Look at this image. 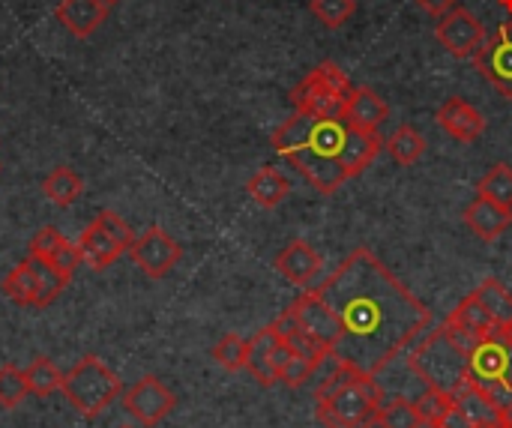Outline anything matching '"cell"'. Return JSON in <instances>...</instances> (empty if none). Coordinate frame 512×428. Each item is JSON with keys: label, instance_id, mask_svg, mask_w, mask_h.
<instances>
[{"label": "cell", "instance_id": "603a6c76", "mask_svg": "<svg viewBox=\"0 0 512 428\" xmlns=\"http://www.w3.org/2000/svg\"><path fill=\"white\" fill-rule=\"evenodd\" d=\"M246 192L252 195V201H255V204H261V207L273 210V207H279V204L291 195V183H288V177H285L282 171H276V168L264 165V168H258V171L249 177Z\"/></svg>", "mask_w": 512, "mask_h": 428}, {"label": "cell", "instance_id": "7dc6e473", "mask_svg": "<svg viewBox=\"0 0 512 428\" xmlns=\"http://www.w3.org/2000/svg\"><path fill=\"white\" fill-rule=\"evenodd\" d=\"M507 399H512V390H510V396H507Z\"/></svg>", "mask_w": 512, "mask_h": 428}, {"label": "cell", "instance_id": "c3c4849f", "mask_svg": "<svg viewBox=\"0 0 512 428\" xmlns=\"http://www.w3.org/2000/svg\"><path fill=\"white\" fill-rule=\"evenodd\" d=\"M120 428H132V426H120Z\"/></svg>", "mask_w": 512, "mask_h": 428}, {"label": "cell", "instance_id": "7c38bea8", "mask_svg": "<svg viewBox=\"0 0 512 428\" xmlns=\"http://www.w3.org/2000/svg\"><path fill=\"white\" fill-rule=\"evenodd\" d=\"M288 345L279 339L276 327L267 324L264 330H258L252 339H249V354H246V369L249 375L261 384V387H273L279 384V372H282V363L288 357Z\"/></svg>", "mask_w": 512, "mask_h": 428}, {"label": "cell", "instance_id": "44dd1931", "mask_svg": "<svg viewBox=\"0 0 512 428\" xmlns=\"http://www.w3.org/2000/svg\"><path fill=\"white\" fill-rule=\"evenodd\" d=\"M384 150V138L378 132H363V129H351L348 126V138H345V153H342V165L348 171V177H360L375 156Z\"/></svg>", "mask_w": 512, "mask_h": 428}, {"label": "cell", "instance_id": "4fadbf2b", "mask_svg": "<svg viewBox=\"0 0 512 428\" xmlns=\"http://www.w3.org/2000/svg\"><path fill=\"white\" fill-rule=\"evenodd\" d=\"M291 312L297 315V321H300V327L312 336V339H318L324 348H336V342H339V336H342V327H339V318L333 315V309L324 303V297L315 291V288H306V294L291 306Z\"/></svg>", "mask_w": 512, "mask_h": 428}, {"label": "cell", "instance_id": "bcb514c9", "mask_svg": "<svg viewBox=\"0 0 512 428\" xmlns=\"http://www.w3.org/2000/svg\"><path fill=\"white\" fill-rule=\"evenodd\" d=\"M105 6H114V3H120V0H102Z\"/></svg>", "mask_w": 512, "mask_h": 428}, {"label": "cell", "instance_id": "5bb4252c", "mask_svg": "<svg viewBox=\"0 0 512 428\" xmlns=\"http://www.w3.org/2000/svg\"><path fill=\"white\" fill-rule=\"evenodd\" d=\"M435 120H438V126H441L450 138H456V141H462V144H474V141L486 132L483 114H480L468 99H462V96H450V99L435 111Z\"/></svg>", "mask_w": 512, "mask_h": 428}, {"label": "cell", "instance_id": "d6a6232c", "mask_svg": "<svg viewBox=\"0 0 512 428\" xmlns=\"http://www.w3.org/2000/svg\"><path fill=\"white\" fill-rule=\"evenodd\" d=\"M480 195H486L489 201L501 204V207H510L512 210V168L507 162H498L489 168V174L480 180L477 186Z\"/></svg>", "mask_w": 512, "mask_h": 428}, {"label": "cell", "instance_id": "f546056e", "mask_svg": "<svg viewBox=\"0 0 512 428\" xmlns=\"http://www.w3.org/2000/svg\"><path fill=\"white\" fill-rule=\"evenodd\" d=\"M414 408H417V414H420V423H423V426L441 428L444 426V420L453 414L456 399H453V393H447V390L426 387V393L414 402Z\"/></svg>", "mask_w": 512, "mask_h": 428}, {"label": "cell", "instance_id": "d6986e66", "mask_svg": "<svg viewBox=\"0 0 512 428\" xmlns=\"http://www.w3.org/2000/svg\"><path fill=\"white\" fill-rule=\"evenodd\" d=\"M465 225L486 243H495L512 225V210L489 201L486 195H477L465 210Z\"/></svg>", "mask_w": 512, "mask_h": 428}, {"label": "cell", "instance_id": "9a60e30c", "mask_svg": "<svg viewBox=\"0 0 512 428\" xmlns=\"http://www.w3.org/2000/svg\"><path fill=\"white\" fill-rule=\"evenodd\" d=\"M54 18L60 21V27L78 39L93 36L105 18H108V6L102 0H60L54 6Z\"/></svg>", "mask_w": 512, "mask_h": 428}, {"label": "cell", "instance_id": "7a4b0ae2", "mask_svg": "<svg viewBox=\"0 0 512 428\" xmlns=\"http://www.w3.org/2000/svg\"><path fill=\"white\" fill-rule=\"evenodd\" d=\"M345 138V120H321L297 111L273 132V150L288 159L321 195H333L345 180H351L342 165Z\"/></svg>", "mask_w": 512, "mask_h": 428}, {"label": "cell", "instance_id": "2e32d148", "mask_svg": "<svg viewBox=\"0 0 512 428\" xmlns=\"http://www.w3.org/2000/svg\"><path fill=\"white\" fill-rule=\"evenodd\" d=\"M78 249H81V261H84L90 270H96V273L108 270V267L126 252V246L117 243V240L111 237V231H108L99 219H93V222L81 231Z\"/></svg>", "mask_w": 512, "mask_h": 428}, {"label": "cell", "instance_id": "7bdbcfd3", "mask_svg": "<svg viewBox=\"0 0 512 428\" xmlns=\"http://www.w3.org/2000/svg\"><path fill=\"white\" fill-rule=\"evenodd\" d=\"M501 423H504V428H512V399L501 402Z\"/></svg>", "mask_w": 512, "mask_h": 428}, {"label": "cell", "instance_id": "b9f144b4", "mask_svg": "<svg viewBox=\"0 0 512 428\" xmlns=\"http://www.w3.org/2000/svg\"><path fill=\"white\" fill-rule=\"evenodd\" d=\"M441 428H477V426H474V423H471V420H468V417L462 414V408L456 405V408H453V414H450V417L444 420V426H441Z\"/></svg>", "mask_w": 512, "mask_h": 428}, {"label": "cell", "instance_id": "ffe728a7", "mask_svg": "<svg viewBox=\"0 0 512 428\" xmlns=\"http://www.w3.org/2000/svg\"><path fill=\"white\" fill-rule=\"evenodd\" d=\"M456 405L462 408V414L474 423V426H501V399L492 396L489 390H480L477 384L465 381L456 393H453Z\"/></svg>", "mask_w": 512, "mask_h": 428}, {"label": "cell", "instance_id": "cb8c5ba5", "mask_svg": "<svg viewBox=\"0 0 512 428\" xmlns=\"http://www.w3.org/2000/svg\"><path fill=\"white\" fill-rule=\"evenodd\" d=\"M273 327H276L279 339L288 345V351H294V354L312 357V360H318V363L330 354V348H324L318 339H312V336L300 327V321H297V315H294L291 309H285V312L273 321Z\"/></svg>", "mask_w": 512, "mask_h": 428}, {"label": "cell", "instance_id": "f35d334b", "mask_svg": "<svg viewBox=\"0 0 512 428\" xmlns=\"http://www.w3.org/2000/svg\"><path fill=\"white\" fill-rule=\"evenodd\" d=\"M60 240H63V234L57 231V228H39L36 234H33V240H30V258H36V261H48L51 255H54V249L60 246Z\"/></svg>", "mask_w": 512, "mask_h": 428}, {"label": "cell", "instance_id": "6da1fadb", "mask_svg": "<svg viewBox=\"0 0 512 428\" xmlns=\"http://www.w3.org/2000/svg\"><path fill=\"white\" fill-rule=\"evenodd\" d=\"M339 318L342 336L333 354L357 375L375 378L411 348L432 324V312L420 303L366 246L354 249L315 288Z\"/></svg>", "mask_w": 512, "mask_h": 428}, {"label": "cell", "instance_id": "4dcf8cb0", "mask_svg": "<svg viewBox=\"0 0 512 428\" xmlns=\"http://www.w3.org/2000/svg\"><path fill=\"white\" fill-rule=\"evenodd\" d=\"M30 264H33V273H36V303H33V309H45V306H51L60 297V291L69 285V279L63 273H57L48 261L30 258Z\"/></svg>", "mask_w": 512, "mask_h": 428}, {"label": "cell", "instance_id": "52a82bcc", "mask_svg": "<svg viewBox=\"0 0 512 428\" xmlns=\"http://www.w3.org/2000/svg\"><path fill=\"white\" fill-rule=\"evenodd\" d=\"M468 381L480 390H489L501 402L512 390V345L498 333L477 342V348L468 357Z\"/></svg>", "mask_w": 512, "mask_h": 428}, {"label": "cell", "instance_id": "d4e9b609", "mask_svg": "<svg viewBox=\"0 0 512 428\" xmlns=\"http://www.w3.org/2000/svg\"><path fill=\"white\" fill-rule=\"evenodd\" d=\"M42 192H45V198L54 201L57 207H69V204H75V201L81 198L84 180H81L72 168L57 165V168L42 180Z\"/></svg>", "mask_w": 512, "mask_h": 428}, {"label": "cell", "instance_id": "f6af8a7d", "mask_svg": "<svg viewBox=\"0 0 512 428\" xmlns=\"http://www.w3.org/2000/svg\"><path fill=\"white\" fill-rule=\"evenodd\" d=\"M498 3H501V6H504L507 12H512V0H498Z\"/></svg>", "mask_w": 512, "mask_h": 428}, {"label": "cell", "instance_id": "ee69618b", "mask_svg": "<svg viewBox=\"0 0 512 428\" xmlns=\"http://www.w3.org/2000/svg\"><path fill=\"white\" fill-rule=\"evenodd\" d=\"M501 336H504V339H507V342H510V345H512V324H510V327H507V330H501Z\"/></svg>", "mask_w": 512, "mask_h": 428}, {"label": "cell", "instance_id": "e0dca14e", "mask_svg": "<svg viewBox=\"0 0 512 428\" xmlns=\"http://www.w3.org/2000/svg\"><path fill=\"white\" fill-rule=\"evenodd\" d=\"M276 270L297 288H309L312 279L321 273V255L306 243V240H294L288 243L279 255H276Z\"/></svg>", "mask_w": 512, "mask_h": 428}, {"label": "cell", "instance_id": "5b68a950", "mask_svg": "<svg viewBox=\"0 0 512 428\" xmlns=\"http://www.w3.org/2000/svg\"><path fill=\"white\" fill-rule=\"evenodd\" d=\"M60 393L78 414L93 420L123 396V381L99 357L87 354L63 375Z\"/></svg>", "mask_w": 512, "mask_h": 428}, {"label": "cell", "instance_id": "3957f363", "mask_svg": "<svg viewBox=\"0 0 512 428\" xmlns=\"http://www.w3.org/2000/svg\"><path fill=\"white\" fill-rule=\"evenodd\" d=\"M468 357L471 354L450 336V330L438 327L411 351L408 366L426 387L456 393L468 381Z\"/></svg>", "mask_w": 512, "mask_h": 428}, {"label": "cell", "instance_id": "836d02e7", "mask_svg": "<svg viewBox=\"0 0 512 428\" xmlns=\"http://www.w3.org/2000/svg\"><path fill=\"white\" fill-rule=\"evenodd\" d=\"M246 354H249V339L237 336V333H225L216 345H213V360L225 369V372H240L246 369Z\"/></svg>", "mask_w": 512, "mask_h": 428}, {"label": "cell", "instance_id": "ab89813d", "mask_svg": "<svg viewBox=\"0 0 512 428\" xmlns=\"http://www.w3.org/2000/svg\"><path fill=\"white\" fill-rule=\"evenodd\" d=\"M96 219H99V222H102V225L111 231V237H114L117 243H123V246H126V252H129V246L135 243V234H132V228H129V225H126V222H123L117 213H111V210H102Z\"/></svg>", "mask_w": 512, "mask_h": 428}, {"label": "cell", "instance_id": "484cf974", "mask_svg": "<svg viewBox=\"0 0 512 428\" xmlns=\"http://www.w3.org/2000/svg\"><path fill=\"white\" fill-rule=\"evenodd\" d=\"M0 291L15 303V306H33L36 303V273L30 258H21L3 279Z\"/></svg>", "mask_w": 512, "mask_h": 428}, {"label": "cell", "instance_id": "8992f818", "mask_svg": "<svg viewBox=\"0 0 512 428\" xmlns=\"http://www.w3.org/2000/svg\"><path fill=\"white\" fill-rule=\"evenodd\" d=\"M351 90L354 87H351L348 75L339 69V63L324 60L291 90V105L297 111L321 117V120H342Z\"/></svg>", "mask_w": 512, "mask_h": 428}, {"label": "cell", "instance_id": "8d00e7d4", "mask_svg": "<svg viewBox=\"0 0 512 428\" xmlns=\"http://www.w3.org/2000/svg\"><path fill=\"white\" fill-rule=\"evenodd\" d=\"M315 369H318V360H312V357H303V354H294V351H291V354L285 357V363H282L279 384H285V387H303V384H309V381H312Z\"/></svg>", "mask_w": 512, "mask_h": 428}, {"label": "cell", "instance_id": "d590c367", "mask_svg": "<svg viewBox=\"0 0 512 428\" xmlns=\"http://www.w3.org/2000/svg\"><path fill=\"white\" fill-rule=\"evenodd\" d=\"M309 9H312V15H315L324 27L336 30V27H342V24L354 15L357 0H312Z\"/></svg>", "mask_w": 512, "mask_h": 428}, {"label": "cell", "instance_id": "4316f807", "mask_svg": "<svg viewBox=\"0 0 512 428\" xmlns=\"http://www.w3.org/2000/svg\"><path fill=\"white\" fill-rule=\"evenodd\" d=\"M477 297H480V303L489 309V315L495 318V324H498V330H507L512 324V294L510 288H504V282L501 279H495V276H489L477 291H474Z\"/></svg>", "mask_w": 512, "mask_h": 428}, {"label": "cell", "instance_id": "8fae6325", "mask_svg": "<svg viewBox=\"0 0 512 428\" xmlns=\"http://www.w3.org/2000/svg\"><path fill=\"white\" fill-rule=\"evenodd\" d=\"M474 66L501 96L512 99V21H504L492 36H486L474 54Z\"/></svg>", "mask_w": 512, "mask_h": 428}, {"label": "cell", "instance_id": "ba28073f", "mask_svg": "<svg viewBox=\"0 0 512 428\" xmlns=\"http://www.w3.org/2000/svg\"><path fill=\"white\" fill-rule=\"evenodd\" d=\"M129 258H132V264L144 273V276H150V279H165L177 264H180V258H183V249H180V243L168 234V231H162V228H147L144 234H138L135 237V243L129 246Z\"/></svg>", "mask_w": 512, "mask_h": 428}, {"label": "cell", "instance_id": "83f0119b", "mask_svg": "<svg viewBox=\"0 0 512 428\" xmlns=\"http://www.w3.org/2000/svg\"><path fill=\"white\" fill-rule=\"evenodd\" d=\"M384 147H387V153H390V159L393 162H399V165H414L417 159H423V153H426V138L414 129V126H399L387 141H384Z\"/></svg>", "mask_w": 512, "mask_h": 428}, {"label": "cell", "instance_id": "f1b7e54d", "mask_svg": "<svg viewBox=\"0 0 512 428\" xmlns=\"http://www.w3.org/2000/svg\"><path fill=\"white\" fill-rule=\"evenodd\" d=\"M24 381H27V393L48 399L63 387V372L48 360V357H36L27 369H24Z\"/></svg>", "mask_w": 512, "mask_h": 428}, {"label": "cell", "instance_id": "9c48e42d", "mask_svg": "<svg viewBox=\"0 0 512 428\" xmlns=\"http://www.w3.org/2000/svg\"><path fill=\"white\" fill-rule=\"evenodd\" d=\"M123 408L135 423L159 426L177 408V396L156 375H144L123 393Z\"/></svg>", "mask_w": 512, "mask_h": 428}, {"label": "cell", "instance_id": "1f68e13d", "mask_svg": "<svg viewBox=\"0 0 512 428\" xmlns=\"http://www.w3.org/2000/svg\"><path fill=\"white\" fill-rule=\"evenodd\" d=\"M378 428H420V414L414 408V402L402 399V396H393L387 402H381V411H378Z\"/></svg>", "mask_w": 512, "mask_h": 428}, {"label": "cell", "instance_id": "60d3db41", "mask_svg": "<svg viewBox=\"0 0 512 428\" xmlns=\"http://www.w3.org/2000/svg\"><path fill=\"white\" fill-rule=\"evenodd\" d=\"M423 12H429V15H435V18H441L444 12H450L453 6H459V0H414Z\"/></svg>", "mask_w": 512, "mask_h": 428}, {"label": "cell", "instance_id": "ac0fdd59", "mask_svg": "<svg viewBox=\"0 0 512 428\" xmlns=\"http://www.w3.org/2000/svg\"><path fill=\"white\" fill-rule=\"evenodd\" d=\"M387 117H390V108L372 87H354L345 102V114H342V120L351 129H363V132H378V126Z\"/></svg>", "mask_w": 512, "mask_h": 428}, {"label": "cell", "instance_id": "30bf717a", "mask_svg": "<svg viewBox=\"0 0 512 428\" xmlns=\"http://www.w3.org/2000/svg\"><path fill=\"white\" fill-rule=\"evenodd\" d=\"M435 39L459 60L474 57L480 51V45L486 42V27L483 21L465 9V6H453L450 12H444L435 24Z\"/></svg>", "mask_w": 512, "mask_h": 428}, {"label": "cell", "instance_id": "7402d4cb", "mask_svg": "<svg viewBox=\"0 0 512 428\" xmlns=\"http://www.w3.org/2000/svg\"><path fill=\"white\" fill-rule=\"evenodd\" d=\"M447 324L456 327V330H462V333H468V336H474V339H486V336L498 333L495 318L489 315V309L480 303L477 294H468V297L450 312Z\"/></svg>", "mask_w": 512, "mask_h": 428}, {"label": "cell", "instance_id": "e575fe53", "mask_svg": "<svg viewBox=\"0 0 512 428\" xmlns=\"http://www.w3.org/2000/svg\"><path fill=\"white\" fill-rule=\"evenodd\" d=\"M24 396H30L24 372L18 366H12V363L0 366V408L12 411V408H18L24 402Z\"/></svg>", "mask_w": 512, "mask_h": 428}, {"label": "cell", "instance_id": "74e56055", "mask_svg": "<svg viewBox=\"0 0 512 428\" xmlns=\"http://www.w3.org/2000/svg\"><path fill=\"white\" fill-rule=\"evenodd\" d=\"M48 264L57 270V273H63L66 279H72L75 276V270H78V264H84L81 261V249H78V243H72V240H60V246L54 249V255L48 258Z\"/></svg>", "mask_w": 512, "mask_h": 428}, {"label": "cell", "instance_id": "277c9868", "mask_svg": "<svg viewBox=\"0 0 512 428\" xmlns=\"http://www.w3.org/2000/svg\"><path fill=\"white\" fill-rule=\"evenodd\" d=\"M381 387L375 378L351 372L342 387L318 402L315 417L327 428H372L381 411Z\"/></svg>", "mask_w": 512, "mask_h": 428}]
</instances>
